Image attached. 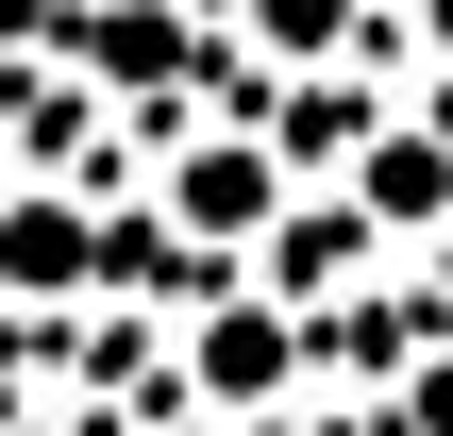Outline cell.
Returning a JSON list of instances; mask_svg holds the SVG:
<instances>
[{
	"label": "cell",
	"mask_w": 453,
	"mask_h": 436,
	"mask_svg": "<svg viewBox=\"0 0 453 436\" xmlns=\"http://www.w3.org/2000/svg\"><path fill=\"white\" fill-rule=\"evenodd\" d=\"M303 353H319V319H303V302H269V286H235V302H202V319H185V403L269 420V403L303 386Z\"/></svg>",
	"instance_id": "7a4b0ae2"
},
{
	"label": "cell",
	"mask_w": 453,
	"mask_h": 436,
	"mask_svg": "<svg viewBox=\"0 0 453 436\" xmlns=\"http://www.w3.org/2000/svg\"><path fill=\"white\" fill-rule=\"evenodd\" d=\"M252 134H269L286 168H353V151H370L387 118H370V84H336V67H303V84H286V101H269Z\"/></svg>",
	"instance_id": "5b68a950"
},
{
	"label": "cell",
	"mask_w": 453,
	"mask_h": 436,
	"mask_svg": "<svg viewBox=\"0 0 453 436\" xmlns=\"http://www.w3.org/2000/svg\"><path fill=\"white\" fill-rule=\"evenodd\" d=\"M437 202H453V134H370L353 151V218L370 235H420Z\"/></svg>",
	"instance_id": "8992f818"
},
{
	"label": "cell",
	"mask_w": 453,
	"mask_h": 436,
	"mask_svg": "<svg viewBox=\"0 0 453 436\" xmlns=\"http://www.w3.org/2000/svg\"><path fill=\"white\" fill-rule=\"evenodd\" d=\"M67 50H84L101 84H168V67H185V17H168V0H84Z\"/></svg>",
	"instance_id": "52a82bcc"
},
{
	"label": "cell",
	"mask_w": 453,
	"mask_h": 436,
	"mask_svg": "<svg viewBox=\"0 0 453 436\" xmlns=\"http://www.w3.org/2000/svg\"><path fill=\"white\" fill-rule=\"evenodd\" d=\"M353 34H370V0H252V50L269 67H336Z\"/></svg>",
	"instance_id": "ba28073f"
},
{
	"label": "cell",
	"mask_w": 453,
	"mask_h": 436,
	"mask_svg": "<svg viewBox=\"0 0 453 436\" xmlns=\"http://www.w3.org/2000/svg\"><path fill=\"white\" fill-rule=\"evenodd\" d=\"M101 235H118V218H84L67 185H34V202H0V286L67 302V286H101Z\"/></svg>",
	"instance_id": "277c9868"
},
{
	"label": "cell",
	"mask_w": 453,
	"mask_h": 436,
	"mask_svg": "<svg viewBox=\"0 0 453 436\" xmlns=\"http://www.w3.org/2000/svg\"><path fill=\"white\" fill-rule=\"evenodd\" d=\"M370 252H387V235H370L353 202H286L252 269H269V302H303V319H319V302H353V286H370Z\"/></svg>",
	"instance_id": "3957f363"
},
{
	"label": "cell",
	"mask_w": 453,
	"mask_h": 436,
	"mask_svg": "<svg viewBox=\"0 0 453 436\" xmlns=\"http://www.w3.org/2000/svg\"><path fill=\"white\" fill-rule=\"evenodd\" d=\"M17 34H50V0H0V50H17Z\"/></svg>",
	"instance_id": "30bf717a"
},
{
	"label": "cell",
	"mask_w": 453,
	"mask_h": 436,
	"mask_svg": "<svg viewBox=\"0 0 453 436\" xmlns=\"http://www.w3.org/2000/svg\"><path fill=\"white\" fill-rule=\"evenodd\" d=\"M403 436H453V353H420V370H403Z\"/></svg>",
	"instance_id": "9c48e42d"
},
{
	"label": "cell",
	"mask_w": 453,
	"mask_h": 436,
	"mask_svg": "<svg viewBox=\"0 0 453 436\" xmlns=\"http://www.w3.org/2000/svg\"><path fill=\"white\" fill-rule=\"evenodd\" d=\"M151 202H168V235H185V252H269V218L303 202V168H286L252 118H219V134H185V151H168V185H151Z\"/></svg>",
	"instance_id": "6da1fadb"
}]
</instances>
